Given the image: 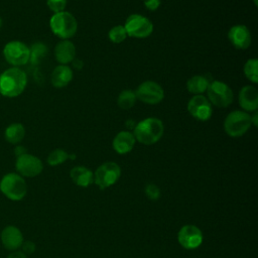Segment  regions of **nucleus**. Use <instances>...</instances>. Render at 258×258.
I'll return each mask as SVG.
<instances>
[{"instance_id":"f257e3e1","label":"nucleus","mask_w":258,"mask_h":258,"mask_svg":"<svg viewBox=\"0 0 258 258\" xmlns=\"http://www.w3.org/2000/svg\"><path fill=\"white\" fill-rule=\"evenodd\" d=\"M27 85V75L20 68L11 67L0 75V94L15 98L23 93Z\"/></svg>"},{"instance_id":"f03ea898","label":"nucleus","mask_w":258,"mask_h":258,"mask_svg":"<svg viewBox=\"0 0 258 258\" xmlns=\"http://www.w3.org/2000/svg\"><path fill=\"white\" fill-rule=\"evenodd\" d=\"M164 132L163 122L154 117H149L136 123L133 129V135L141 144L152 145L159 141Z\"/></svg>"},{"instance_id":"7ed1b4c3","label":"nucleus","mask_w":258,"mask_h":258,"mask_svg":"<svg viewBox=\"0 0 258 258\" xmlns=\"http://www.w3.org/2000/svg\"><path fill=\"white\" fill-rule=\"evenodd\" d=\"M49 27L54 35L61 39L72 38L78 29V22L73 14L67 11L53 13L49 19Z\"/></svg>"},{"instance_id":"20e7f679","label":"nucleus","mask_w":258,"mask_h":258,"mask_svg":"<svg viewBox=\"0 0 258 258\" xmlns=\"http://www.w3.org/2000/svg\"><path fill=\"white\" fill-rule=\"evenodd\" d=\"M1 192L11 201H21L27 194L25 179L18 173L9 172L0 180Z\"/></svg>"},{"instance_id":"39448f33","label":"nucleus","mask_w":258,"mask_h":258,"mask_svg":"<svg viewBox=\"0 0 258 258\" xmlns=\"http://www.w3.org/2000/svg\"><path fill=\"white\" fill-rule=\"evenodd\" d=\"M251 115L245 111L236 110L228 114L224 120V130L231 137L244 135L251 127Z\"/></svg>"},{"instance_id":"423d86ee","label":"nucleus","mask_w":258,"mask_h":258,"mask_svg":"<svg viewBox=\"0 0 258 258\" xmlns=\"http://www.w3.org/2000/svg\"><path fill=\"white\" fill-rule=\"evenodd\" d=\"M207 99L218 108H226L230 106L234 99L232 89L224 82L213 81L210 83L207 91Z\"/></svg>"},{"instance_id":"0eeeda50","label":"nucleus","mask_w":258,"mask_h":258,"mask_svg":"<svg viewBox=\"0 0 258 258\" xmlns=\"http://www.w3.org/2000/svg\"><path fill=\"white\" fill-rule=\"evenodd\" d=\"M3 56L5 60L12 67L19 68L26 64L30 59V49L22 41L11 40L7 42L3 48Z\"/></svg>"},{"instance_id":"6e6552de","label":"nucleus","mask_w":258,"mask_h":258,"mask_svg":"<svg viewBox=\"0 0 258 258\" xmlns=\"http://www.w3.org/2000/svg\"><path fill=\"white\" fill-rule=\"evenodd\" d=\"M123 26L127 35L134 38H146L153 32V23L140 14L129 15Z\"/></svg>"},{"instance_id":"1a4fd4ad","label":"nucleus","mask_w":258,"mask_h":258,"mask_svg":"<svg viewBox=\"0 0 258 258\" xmlns=\"http://www.w3.org/2000/svg\"><path fill=\"white\" fill-rule=\"evenodd\" d=\"M121 175V168L116 162L108 161L101 164L94 172V182L105 189L113 185Z\"/></svg>"},{"instance_id":"9d476101","label":"nucleus","mask_w":258,"mask_h":258,"mask_svg":"<svg viewBox=\"0 0 258 258\" xmlns=\"http://www.w3.org/2000/svg\"><path fill=\"white\" fill-rule=\"evenodd\" d=\"M136 98L142 103L148 105L159 104L164 98L162 87L153 81H145L141 83L135 91Z\"/></svg>"},{"instance_id":"9b49d317","label":"nucleus","mask_w":258,"mask_h":258,"mask_svg":"<svg viewBox=\"0 0 258 258\" xmlns=\"http://www.w3.org/2000/svg\"><path fill=\"white\" fill-rule=\"evenodd\" d=\"M15 168L21 176L34 177L41 173L43 169L42 161L37 157L29 153H24L16 158Z\"/></svg>"},{"instance_id":"f8f14e48","label":"nucleus","mask_w":258,"mask_h":258,"mask_svg":"<svg viewBox=\"0 0 258 258\" xmlns=\"http://www.w3.org/2000/svg\"><path fill=\"white\" fill-rule=\"evenodd\" d=\"M187 111L199 121H207L212 117L213 108L209 100L203 95H194L187 103Z\"/></svg>"},{"instance_id":"ddd939ff","label":"nucleus","mask_w":258,"mask_h":258,"mask_svg":"<svg viewBox=\"0 0 258 258\" xmlns=\"http://www.w3.org/2000/svg\"><path fill=\"white\" fill-rule=\"evenodd\" d=\"M203 239L202 231L194 225L183 226L177 234V240L179 244L187 250L198 248L202 244Z\"/></svg>"},{"instance_id":"4468645a","label":"nucleus","mask_w":258,"mask_h":258,"mask_svg":"<svg viewBox=\"0 0 258 258\" xmlns=\"http://www.w3.org/2000/svg\"><path fill=\"white\" fill-rule=\"evenodd\" d=\"M228 38L232 45L238 49L248 48L252 41L250 30L243 24L232 26L228 31Z\"/></svg>"},{"instance_id":"2eb2a0df","label":"nucleus","mask_w":258,"mask_h":258,"mask_svg":"<svg viewBox=\"0 0 258 258\" xmlns=\"http://www.w3.org/2000/svg\"><path fill=\"white\" fill-rule=\"evenodd\" d=\"M0 238L3 247L9 251L19 249L24 241L21 231L13 225L6 226L1 232Z\"/></svg>"},{"instance_id":"dca6fc26","label":"nucleus","mask_w":258,"mask_h":258,"mask_svg":"<svg viewBox=\"0 0 258 258\" xmlns=\"http://www.w3.org/2000/svg\"><path fill=\"white\" fill-rule=\"evenodd\" d=\"M239 105L245 112H255L258 108V91L253 86L243 87L238 96Z\"/></svg>"},{"instance_id":"f3484780","label":"nucleus","mask_w":258,"mask_h":258,"mask_svg":"<svg viewBox=\"0 0 258 258\" xmlns=\"http://www.w3.org/2000/svg\"><path fill=\"white\" fill-rule=\"evenodd\" d=\"M54 57L59 64H68L76 57V47L69 39H62L54 47Z\"/></svg>"},{"instance_id":"a211bd4d","label":"nucleus","mask_w":258,"mask_h":258,"mask_svg":"<svg viewBox=\"0 0 258 258\" xmlns=\"http://www.w3.org/2000/svg\"><path fill=\"white\" fill-rule=\"evenodd\" d=\"M135 142H136V139L132 132L121 131L117 133V135L114 137L112 145L114 150L118 154H126L133 149Z\"/></svg>"},{"instance_id":"6ab92c4d","label":"nucleus","mask_w":258,"mask_h":258,"mask_svg":"<svg viewBox=\"0 0 258 258\" xmlns=\"http://www.w3.org/2000/svg\"><path fill=\"white\" fill-rule=\"evenodd\" d=\"M73 80V71L68 64H59L51 73V84L55 88H63Z\"/></svg>"},{"instance_id":"aec40b11","label":"nucleus","mask_w":258,"mask_h":258,"mask_svg":"<svg viewBox=\"0 0 258 258\" xmlns=\"http://www.w3.org/2000/svg\"><path fill=\"white\" fill-rule=\"evenodd\" d=\"M72 180L79 186L88 187L94 182V173L85 166H75L70 171Z\"/></svg>"},{"instance_id":"412c9836","label":"nucleus","mask_w":258,"mask_h":258,"mask_svg":"<svg viewBox=\"0 0 258 258\" xmlns=\"http://www.w3.org/2000/svg\"><path fill=\"white\" fill-rule=\"evenodd\" d=\"M25 136V128L21 123H12L5 128L4 137L10 144H18Z\"/></svg>"},{"instance_id":"4be33fe9","label":"nucleus","mask_w":258,"mask_h":258,"mask_svg":"<svg viewBox=\"0 0 258 258\" xmlns=\"http://www.w3.org/2000/svg\"><path fill=\"white\" fill-rule=\"evenodd\" d=\"M210 83L211 82L208 78L201 75H196L187 80L186 89L194 95H202L207 91Z\"/></svg>"},{"instance_id":"5701e85b","label":"nucleus","mask_w":258,"mask_h":258,"mask_svg":"<svg viewBox=\"0 0 258 258\" xmlns=\"http://www.w3.org/2000/svg\"><path fill=\"white\" fill-rule=\"evenodd\" d=\"M136 95H135V91L127 89V90H123L117 99V104L118 107L123 109V110H129L131 109L135 103H136Z\"/></svg>"},{"instance_id":"b1692460","label":"nucleus","mask_w":258,"mask_h":258,"mask_svg":"<svg viewBox=\"0 0 258 258\" xmlns=\"http://www.w3.org/2000/svg\"><path fill=\"white\" fill-rule=\"evenodd\" d=\"M69 158L71 159H75L76 158V155L75 154H69L66 150L63 149H60V148H57V149H54L52 150L47 158H46V161L49 165L51 166H55V165H59L61 163H63L64 161H67Z\"/></svg>"},{"instance_id":"393cba45","label":"nucleus","mask_w":258,"mask_h":258,"mask_svg":"<svg viewBox=\"0 0 258 258\" xmlns=\"http://www.w3.org/2000/svg\"><path fill=\"white\" fill-rule=\"evenodd\" d=\"M244 75L253 84L258 83V59L249 58L244 64Z\"/></svg>"},{"instance_id":"a878e982","label":"nucleus","mask_w":258,"mask_h":258,"mask_svg":"<svg viewBox=\"0 0 258 258\" xmlns=\"http://www.w3.org/2000/svg\"><path fill=\"white\" fill-rule=\"evenodd\" d=\"M127 36L128 35L123 25H115L108 32V37L113 43H121L126 39Z\"/></svg>"},{"instance_id":"bb28decb","label":"nucleus","mask_w":258,"mask_h":258,"mask_svg":"<svg viewBox=\"0 0 258 258\" xmlns=\"http://www.w3.org/2000/svg\"><path fill=\"white\" fill-rule=\"evenodd\" d=\"M30 49V59L33 63H36L39 58H41L45 51H46V47L43 43H40V42H36L34 44H32L31 47H29Z\"/></svg>"},{"instance_id":"cd10ccee","label":"nucleus","mask_w":258,"mask_h":258,"mask_svg":"<svg viewBox=\"0 0 258 258\" xmlns=\"http://www.w3.org/2000/svg\"><path fill=\"white\" fill-rule=\"evenodd\" d=\"M68 0H46V5L53 13L64 11Z\"/></svg>"},{"instance_id":"c85d7f7f","label":"nucleus","mask_w":258,"mask_h":258,"mask_svg":"<svg viewBox=\"0 0 258 258\" xmlns=\"http://www.w3.org/2000/svg\"><path fill=\"white\" fill-rule=\"evenodd\" d=\"M145 195L147 198L151 201H156L160 197V189L159 187L154 183H148L145 186Z\"/></svg>"},{"instance_id":"c756f323","label":"nucleus","mask_w":258,"mask_h":258,"mask_svg":"<svg viewBox=\"0 0 258 258\" xmlns=\"http://www.w3.org/2000/svg\"><path fill=\"white\" fill-rule=\"evenodd\" d=\"M21 248H22V252L24 254L30 255V254L34 253L36 246L32 241H23V243L21 245Z\"/></svg>"},{"instance_id":"7c9ffc66","label":"nucleus","mask_w":258,"mask_h":258,"mask_svg":"<svg viewBox=\"0 0 258 258\" xmlns=\"http://www.w3.org/2000/svg\"><path fill=\"white\" fill-rule=\"evenodd\" d=\"M144 6L150 10V11H155L159 8L161 0H144Z\"/></svg>"},{"instance_id":"2f4dec72","label":"nucleus","mask_w":258,"mask_h":258,"mask_svg":"<svg viewBox=\"0 0 258 258\" xmlns=\"http://www.w3.org/2000/svg\"><path fill=\"white\" fill-rule=\"evenodd\" d=\"M7 258H27V255L24 254L22 251H11V253L7 256Z\"/></svg>"},{"instance_id":"473e14b6","label":"nucleus","mask_w":258,"mask_h":258,"mask_svg":"<svg viewBox=\"0 0 258 258\" xmlns=\"http://www.w3.org/2000/svg\"><path fill=\"white\" fill-rule=\"evenodd\" d=\"M14 153L16 155V157L24 154V153H27L26 152V148L24 146H21V145H17L15 148H14Z\"/></svg>"},{"instance_id":"72a5a7b5","label":"nucleus","mask_w":258,"mask_h":258,"mask_svg":"<svg viewBox=\"0 0 258 258\" xmlns=\"http://www.w3.org/2000/svg\"><path fill=\"white\" fill-rule=\"evenodd\" d=\"M73 67L75 68V69H77V70H81L82 68H83V62H82V60H80V59H74L73 61Z\"/></svg>"},{"instance_id":"f704fd0d","label":"nucleus","mask_w":258,"mask_h":258,"mask_svg":"<svg viewBox=\"0 0 258 258\" xmlns=\"http://www.w3.org/2000/svg\"><path fill=\"white\" fill-rule=\"evenodd\" d=\"M250 117H251V124L254 125L255 127H257V125H258V121H257V119H258V113H257V111H255L254 114H253L252 116H250Z\"/></svg>"},{"instance_id":"c9c22d12","label":"nucleus","mask_w":258,"mask_h":258,"mask_svg":"<svg viewBox=\"0 0 258 258\" xmlns=\"http://www.w3.org/2000/svg\"><path fill=\"white\" fill-rule=\"evenodd\" d=\"M2 23H3V22H2V18L0 17V28H1V26H2Z\"/></svg>"},{"instance_id":"e433bc0d","label":"nucleus","mask_w":258,"mask_h":258,"mask_svg":"<svg viewBox=\"0 0 258 258\" xmlns=\"http://www.w3.org/2000/svg\"><path fill=\"white\" fill-rule=\"evenodd\" d=\"M254 4L257 6V0H254Z\"/></svg>"}]
</instances>
